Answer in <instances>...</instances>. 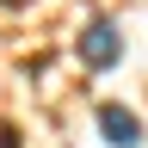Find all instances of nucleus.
Masks as SVG:
<instances>
[{
  "mask_svg": "<svg viewBox=\"0 0 148 148\" xmlns=\"http://www.w3.org/2000/svg\"><path fill=\"white\" fill-rule=\"evenodd\" d=\"M117 56H123V31L105 25V18H92V25L80 31V62H86V68H111Z\"/></svg>",
  "mask_w": 148,
  "mask_h": 148,
  "instance_id": "nucleus-1",
  "label": "nucleus"
},
{
  "mask_svg": "<svg viewBox=\"0 0 148 148\" xmlns=\"http://www.w3.org/2000/svg\"><path fill=\"white\" fill-rule=\"evenodd\" d=\"M99 136L111 148H142V117L123 105H99Z\"/></svg>",
  "mask_w": 148,
  "mask_h": 148,
  "instance_id": "nucleus-2",
  "label": "nucleus"
}]
</instances>
